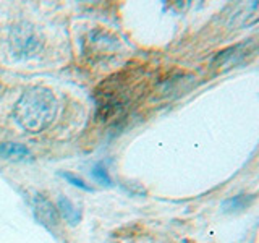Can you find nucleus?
<instances>
[{
    "label": "nucleus",
    "instance_id": "nucleus-1",
    "mask_svg": "<svg viewBox=\"0 0 259 243\" xmlns=\"http://www.w3.org/2000/svg\"><path fill=\"white\" fill-rule=\"evenodd\" d=\"M59 104L54 93L44 86L26 89L15 104L13 118L24 132L42 133L54 122Z\"/></svg>",
    "mask_w": 259,
    "mask_h": 243
},
{
    "label": "nucleus",
    "instance_id": "nucleus-2",
    "mask_svg": "<svg viewBox=\"0 0 259 243\" xmlns=\"http://www.w3.org/2000/svg\"><path fill=\"white\" fill-rule=\"evenodd\" d=\"M8 47L16 59H31L42 47V37L32 24L23 21L8 31Z\"/></svg>",
    "mask_w": 259,
    "mask_h": 243
},
{
    "label": "nucleus",
    "instance_id": "nucleus-3",
    "mask_svg": "<svg viewBox=\"0 0 259 243\" xmlns=\"http://www.w3.org/2000/svg\"><path fill=\"white\" fill-rule=\"evenodd\" d=\"M256 52V44L253 40H245V43H238L235 46H230L219 52L212 59V68L217 71H227L230 68H235L246 62L249 57H253Z\"/></svg>",
    "mask_w": 259,
    "mask_h": 243
},
{
    "label": "nucleus",
    "instance_id": "nucleus-4",
    "mask_svg": "<svg viewBox=\"0 0 259 243\" xmlns=\"http://www.w3.org/2000/svg\"><path fill=\"white\" fill-rule=\"evenodd\" d=\"M86 46H88L89 55L102 59V57H110L115 52L118 43L112 34H109V32H105L102 29H94L88 34Z\"/></svg>",
    "mask_w": 259,
    "mask_h": 243
},
{
    "label": "nucleus",
    "instance_id": "nucleus-5",
    "mask_svg": "<svg viewBox=\"0 0 259 243\" xmlns=\"http://www.w3.org/2000/svg\"><path fill=\"white\" fill-rule=\"evenodd\" d=\"M32 211H34V216L37 221L42 224L47 229H54V227L59 224V214H57V209L52 206V202L46 199L42 194H34L32 196Z\"/></svg>",
    "mask_w": 259,
    "mask_h": 243
},
{
    "label": "nucleus",
    "instance_id": "nucleus-6",
    "mask_svg": "<svg viewBox=\"0 0 259 243\" xmlns=\"http://www.w3.org/2000/svg\"><path fill=\"white\" fill-rule=\"evenodd\" d=\"M59 214L70 225H76L81 221V213L75 206H73V202L68 198H65V196L59 198Z\"/></svg>",
    "mask_w": 259,
    "mask_h": 243
},
{
    "label": "nucleus",
    "instance_id": "nucleus-7",
    "mask_svg": "<svg viewBox=\"0 0 259 243\" xmlns=\"http://www.w3.org/2000/svg\"><path fill=\"white\" fill-rule=\"evenodd\" d=\"M0 156L5 159H26L29 157V149L18 143L0 144Z\"/></svg>",
    "mask_w": 259,
    "mask_h": 243
},
{
    "label": "nucleus",
    "instance_id": "nucleus-8",
    "mask_svg": "<svg viewBox=\"0 0 259 243\" xmlns=\"http://www.w3.org/2000/svg\"><path fill=\"white\" fill-rule=\"evenodd\" d=\"M93 177H94L99 183L112 185V180H110V177H109V172L104 169V166H96L94 170H93Z\"/></svg>",
    "mask_w": 259,
    "mask_h": 243
},
{
    "label": "nucleus",
    "instance_id": "nucleus-9",
    "mask_svg": "<svg viewBox=\"0 0 259 243\" xmlns=\"http://www.w3.org/2000/svg\"><path fill=\"white\" fill-rule=\"evenodd\" d=\"M62 177L63 178H67V180L71 183V185H75V186H78V188H81V190H88V191H91V188H89V186L81 180V178H78L76 175H73V174H68V172H63L62 174Z\"/></svg>",
    "mask_w": 259,
    "mask_h": 243
}]
</instances>
